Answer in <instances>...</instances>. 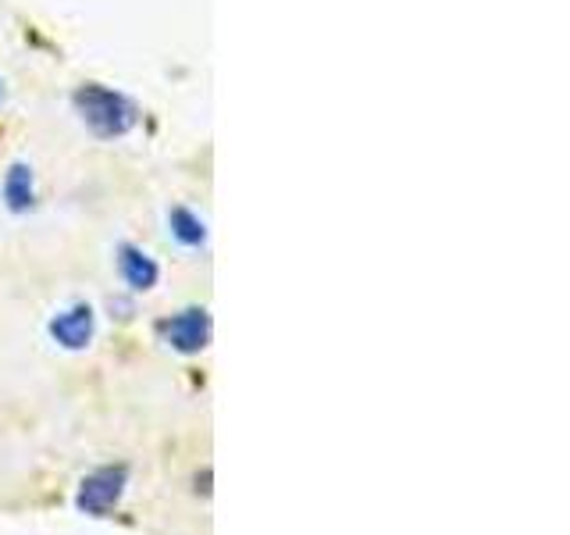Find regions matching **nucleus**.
<instances>
[{"instance_id": "obj_7", "label": "nucleus", "mask_w": 570, "mask_h": 535, "mask_svg": "<svg viewBox=\"0 0 570 535\" xmlns=\"http://www.w3.org/2000/svg\"><path fill=\"white\" fill-rule=\"evenodd\" d=\"M168 225H171V236H175L178 243H186V246H200V243L207 240L204 222L196 218L193 211H186V207H171V211H168Z\"/></svg>"}, {"instance_id": "obj_4", "label": "nucleus", "mask_w": 570, "mask_h": 535, "mask_svg": "<svg viewBox=\"0 0 570 535\" xmlns=\"http://www.w3.org/2000/svg\"><path fill=\"white\" fill-rule=\"evenodd\" d=\"M160 332H165L171 350H178V353H200L210 343V314L204 308H189L183 314L168 318L165 325H160Z\"/></svg>"}, {"instance_id": "obj_5", "label": "nucleus", "mask_w": 570, "mask_h": 535, "mask_svg": "<svg viewBox=\"0 0 570 535\" xmlns=\"http://www.w3.org/2000/svg\"><path fill=\"white\" fill-rule=\"evenodd\" d=\"M118 268H121V279L129 282L136 293L154 290L157 279H160L157 261L147 254V250H139V246H132V243H121V246H118Z\"/></svg>"}, {"instance_id": "obj_2", "label": "nucleus", "mask_w": 570, "mask_h": 535, "mask_svg": "<svg viewBox=\"0 0 570 535\" xmlns=\"http://www.w3.org/2000/svg\"><path fill=\"white\" fill-rule=\"evenodd\" d=\"M125 481H129V468H125V464H107V468L89 471L79 486L76 507L89 517H107L118 507Z\"/></svg>"}, {"instance_id": "obj_6", "label": "nucleus", "mask_w": 570, "mask_h": 535, "mask_svg": "<svg viewBox=\"0 0 570 535\" xmlns=\"http://www.w3.org/2000/svg\"><path fill=\"white\" fill-rule=\"evenodd\" d=\"M4 201L11 211H29L32 201H36V193H32V168L29 165H11L8 178H4Z\"/></svg>"}, {"instance_id": "obj_3", "label": "nucleus", "mask_w": 570, "mask_h": 535, "mask_svg": "<svg viewBox=\"0 0 570 535\" xmlns=\"http://www.w3.org/2000/svg\"><path fill=\"white\" fill-rule=\"evenodd\" d=\"M50 339L65 350H86L94 343V332H97V314L89 303H71L68 311L53 314L50 318Z\"/></svg>"}, {"instance_id": "obj_1", "label": "nucleus", "mask_w": 570, "mask_h": 535, "mask_svg": "<svg viewBox=\"0 0 570 535\" xmlns=\"http://www.w3.org/2000/svg\"><path fill=\"white\" fill-rule=\"evenodd\" d=\"M76 111L86 121V129L100 139L125 136L136 125V107L132 100H125L115 89H107L100 82H86L76 89Z\"/></svg>"}]
</instances>
